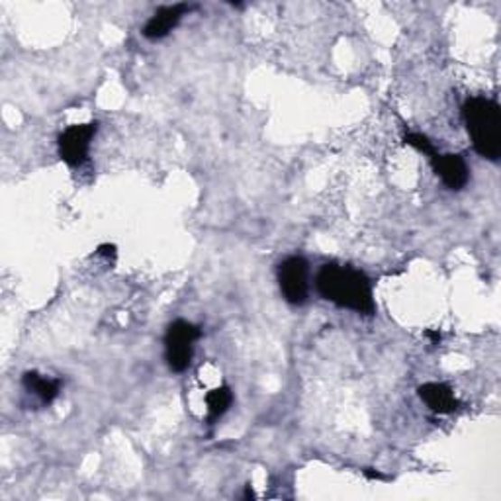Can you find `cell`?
Wrapping results in <instances>:
<instances>
[{
    "label": "cell",
    "mask_w": 501,
    "mask_h": 501,
    "mask_svg": "<svg viewBox=\"0 0 501 501\" xmlns=\"http://www.w3.org/2000/svg\"><path fill=\"white\" fill-rule=\"evenodd\" d=\"M278 286L288 304L302 306L308 302L310 296V264L304 257L294 255V257L284 259L278 264Z\"/></svg>",
    "instance_id": "4"
},
{
    "label": "cell",
    "mask_w": 501,
    "mask_h": 501,
    "mask_svg": "<svg viewBox=\"0 0 501 501\" xmlns=\"http://www.w3.org/2000/svg\"><path fill=\"white\" fill-rule=\"evenodd\" d=\"M431 165H433L437 177L442 181V184L447 186L450 190H462L466 182H469L470 171L466 161L460 155H452V153H445V155H435L431 157Z\"/></svg>",
    "instance_id": "6"
},
{
    "label": "cell",
    "mask_w": 501,
    "mask_h": 501,
    "mask_svg": "<svg viewBox=\"0 0 501 501\" xmlns=\"http://www.w3.org/2000/svg\"><path fill=\"white\" fill-rule=\"evenodd\" d=\"M417 394L427 404L429 410L435 413H452L459 407V402L447 384L427 382L417 388Z\"/></svg>",
    "instance_id": "8"
},
{
    "label": "cell",
    "mask_w": 501,
    "mask_h": 501,
    "mask_svg": "<svg viewBox=\"0 0 501 501\" xmlns=\"http://www.w3.org/2000/svg\"><path fill=\"white\" fill-rule=\"evenodd\" d=\"M22 384H24V388L30 394H36L38 398L42 400V404H51L57 395H60L61 390V380H53V378H45L38 372H26L24 376H22Z\"/></svg>",
    "instance_id": "9"
},
{
    "label": "cell",
    "mask_w": 501,
    "mask_h": 501,
    "mask_svg": "<svg viewBox=\"0 0 501 501\" xmlns=\"http://www.w3.org/2000/svg\"><path fill=\"white\" fill-rule=\"evenodd\" d=\"M253 497H255L253 489H251V487H247V492H245V499H253Z\"/></svg>",
    "instance_id": "12"
},
{
    "label": "cell",
    "mask_w": 501,
    "mask_h": 501,
    "mask_svg": "<svg viewBox=\"0 0 501 501\" xmlns=\"http://www.w3.org/2000/svg\"><path fill=\"white\" fill-rule=\"evenodd\" d=\"M316 286L318 292L335 306L365 313V316H372L376 311L368 276L351 266L325 264L318 273Z\"/></svg>",
    "instance_id": "1"
},
{
    "label": "cell",
    "mask_w": 501,
    "mask_h": 501,
    "mask_svg": "<svg viewBox=\"0 0 501 501\" xmlns=\"http://www.w3.org/2000/svg\"><path fill=\"white\" fill-rule=\"evenodd\" d=\"M233 402V394L227 386H221L216 390H209L206 394V405H208V422L214 423L224 415Z\"/></svg>",
    "instance_id": "10"
},
{
    "label": "cell",
    "mask_w": 501,
    "mask_h": 501,
    "mask_svg": "<svg viewBox=\"0 0 501 501\" xmlns=\"http://www.w3.org/2000/svg\"><path fill=\"white\" fill-rule=\"evenodd\" d=\"M404 142H405L407 145L415 147L417 151H422V153H425V155H429V157H435V155H437V151H435L433 144H431L423 134H405V135H404Z\"/></svg>",
    "instance_id": "11"
},
{
    "label": "cell",
    "mask_w": 501,
    "mask_h": 501,
    "mask_svg": "<svg viewBox=\"0 0 501 501\" xmlns=\"http://www.w3.org/2000/svg\"><path fill=\"white\" fill-rule=\"evenodd\" d=\"M462 118L476 153L497 161L501 155V112L494 100L474 97L464 102Z\"/></svg>",
    "instance_id": "2"
},
{
    "label": "cell",
    "mask_w": 501,
    "mask_h": 501,
    "mask_svg": "<svg viewBox=\"0 0 501 501\" xmlns=\"http://www.w3.org/2000/svg\"><path fill=\"white\" fill-rule=\"evenodd\" d=\"M98 130V124H80L71 125L57 139V147H60V157L67 162L69 167H80L88 157L90 142Z\"/></svg>",
    "instance_id": "5"
},
{
    "label": "cell",
    "mask_w": 501,
    "mask_h": 501,
    "mask_svg": "<svg viewBox=\"0 0 501 501\" xmlns=\"http://www.w3.org/2000/svg\"><path fill=\"white\" fill-rule=\"evenodd\" d=\"M200 328L198 325L177 320L169 325L165 335V358L172 372H184L192 363L194 343L200 339Z\"/></svg>",
    "instance_id": "3"
},
{
    "label": "cell",
    "mask_w": 501,
    "mask_h": 501,
    "mask_svg": "<svg viewBox=\"0 0 501 501\" xmlns=\"http://www.w3.org/2000/svg\"><path fill=\"white\" fill-rule=\"evenodd\" d=\"M189 5H172V6H162L157 13L147 20V24L144 28V36L147 40H162L167 38L169 33L179 26V22L182 16L189 13Z\"/></svg>",
    "instance_id": "7"
}]
</instances>
